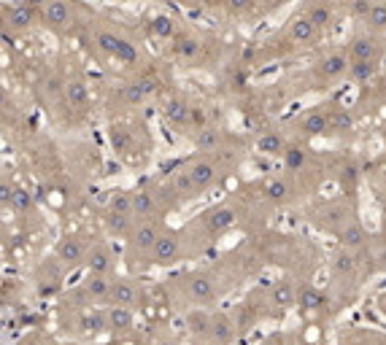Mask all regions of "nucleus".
<instances>
[{"mask_svg":"<svg viewBox=\"0 0 386 345\" xmlns=\"http://www.w3.org/2000/svg\"><path fill=\"white\" fill-rule=\"evenodd\" d=\"M149 94L143 92V86L138 81H130V84L117 86V105L125 111V108H138Z\"/></svg>","mask_w":386,"mask_h":345,"instance_id":"20","label":"nucleus"},{"mask_svg":"<svg viewBox=\"0 0 386 345\" xmlns=\"http://www.w3.org/2000/svg\"><path fill=\"white\" fill-rule=\"evenodd\" d=\"M333 270H335L338 275H354V272H357V259L351 257L348 251H338V254L333 257Z\"/></svg>","mask_w":386,"mask_h":345,"instance_id":"33","label":"nucleus"},{"mask_svg":"<svg viewBox=\"0 0 386 345\" xmlns=\"http://www.w3.org/2000/svg\"><path fill=\"white\" fill-rule=\"evenodd\" d=\"M316 73L322 81H335L348 73V57L343 51H330L316 62Z\"/></svg>","mask_w":386,"mask_h":345,"instance_id":"13","label":"nucleus"},{"mask_svg":"<svg viewBox=\"0 0 386 345\" xmlns=\"http://www.w3.org/2000/svg\"><path fill=\"white\" fill-rule=\"evenodd\" d=\"M203 345H216V343H211V340H208V343H203Z\"/></svg>","mask_w":386,"mask_h":345,"instance_id":"46","label":"nucleus"},{"mask_svg":"<svg viewBox=\"0 0 386 345\" xmlns=\"http://www.w3.org/2000/svg\"><path fill=\"white\" fill-rule=\"evenodd\" d=\"M33 19H36V11L30 8V5H14V8H8L5 14H3V22L8 25V27H16V30H27L30 25H33Z\"/></svg>","mask_w":386,"mask_h":345,"instance_id":"22","label":"nucleus"},{"mask_svg":"<svg viewBox=\"0 0 386 345\" xmlns=\"http://www.w3.org/2000/svg\"><path fill=\"white\" fill-rule=\"evenodd\" d=\"M178 5H197V3H203V0H176Z\"/></svg>","mask_w":386,"mask_h":345,"instance_id":"45","label":"nucleus"},{"mask_svg":"<svg viewBox=\"0 0 386 345\" xmlns=\"http://www.w3.org/2000/svg\"><path fill=\"white\" fill-rule=\"evenodd\" d=\"M103 221H106V229H108L111 235H122V238H128V232L132 229V224H135L132 216L114 214V211H106Z\"/></svg>","mask_w":386,"mask_h":345,"instance_id":"28","label":"nucleus"},{"mask_svg":"<svg viewBox=\"0 0 386 345\" xmlns=\"http://www.w3.org/2000/svg\"><path fill=\"white\" fill-rule=\"evenodd\" d=\"M203 224L211 235H224L227 229H232L238 224V211L232 205H216L203 216Z\"/></svg>","mask_w":386,"mask_h":345,"instance_id":"11","label":"nucleus"},{"mask_svg":"<svg viewBox=\"0 0 386 345\" xmlns=\"http://www.w3.org/2000/svg\"><path fill=\"white\" fill-rule=\"evenodd\" d=\"M11 108H14V105H11V97H8V92L0 84V111H11Z\"/></svg>","mask_w":386,"mask_h":345,"instance_id":"42","label":"nucleus"},{"mask_svg":"<svg viewBox=\"0 0 386 345\" xmlns=\"http://www.w3.org/2000/svg\"><path fill=\"white\" fill-rule=\"evenodd\" d=\"M171 192L176 197H184V200H192V197H200L197 194V189H195V183H192V178H189V172L186 170H176L171 175Z\"/></svg>","mask_w":386,"mask_h":345,"instance_id":"26","label":"nucleus"},{"mask_svg":"<svg viewBox=\"0 0 386 345\" xmlns=\"http://www.w3.org/2000/svg\"><path fill=\"white\" fill-rule=\"evenodd\" d=\"M149 30H152L157 38H173V36H176V22L168 19V16H157V19H152Z\"/></svg>","mask_w":386,"mask_h":345,"instance_id":"36","label":"nucleus"},{"mask_svg":"<svg viewBox=\"0 0 386 345\" xmlns=\"http://www.w3.org/2000/svg\"><path fill=\"white\" fill-rule=\"evenodd\" d=\"M319 38V30L311 25L308 16H298L292 25H289V41L295 46H313Z\"/></svg>","mask_w":386,"mask_h":345,"instance_id":"17","label":"nucleus"},{"mask_svg":"<svg viewBox=\"0 0 386 345\" xmlns=\"http://www.w3.org/2000/svg\"><path fill=\"white\" fill-rule=\"evenodd\" d=\"M224 5L230 8V14H246L252 5H254V0H224Z\"/></svg>","mask_w":386,"mask_h":345,"instance_id":"41","label":"nucleus"},{"mask_svg":"<svg viewBox=\"0 0 386 345\" xmlns=\"http://www.w3.org/2000/svg\"><path fill=\"white\" fill-rule=\"evenodd\" d=\"M46 3H49V0H22V5H30V8H33V5H46Z\"/></svg>","mask_w":386,"mask_h":345,"instance_id":"43","label":"nucleus"},{"mask_svg":"<svg viewBox=\"0 0 386 345\" xmlns=\"http://www.w3.org/2000/svg\"><path fill=\"white\" fill-rule=\"evenodd\" d=\"M376 305H378V310H381V313L386 316V292L381 294V297H378V302H376Z\"/></svg>","mask_w":386,"mask_h":345,"instance_id":"44","label":"nucleus"},{"mask_svg":"<svg viewBox=\"0 0 386 345\" xmlns=\"http://www.w3.org/2000/svg\"><path fill=\"white\" fill-rule=\"evenodd\" d=\"M11 203H14L19 211H27V208L33 205V197H30L25 189H14V197H11Z\"/></svg>","mask_w":386,"mask_h":345,"instance_id":"40","label":"nucleus"},{"mask_svg":"<svg viewBox=\"0 0 386 345\" xmlns=\"http://www.w3.org/2000/svg\"><path fill=\"white\" fill-rule=\"evenodd\" d=\"M62 103L71 108V111H86L89 108V86L84 79H68L62 81Z\"/></svg>","mask_w":386,"mask_h":345,"instance_id":"12","label":"nucleus"},{"mask_svg":"<svg viewBox=\"0 0 386 345\" xmlns=\"http://www.w3.org/2000/svg\"><path fill=\"white\" fill-rule=\"evenodd\" d=\"M162 232V224L157 218H143V221H135L132 229L128 232V264H138V259H146V254L152 251L154 240L160 238Z\"/></svg>","mask_w":386,"mask_h":345,"instance_id":"1","label":"nucleus"},{"mask_svg":"<svg viewBox=\"0 0 386 345\" xmlns=\"http://www.w3.org/2000/svg\"><path fill=\"white\" fill-rule=\"evenodd\" d=\"M308 19H311V25L322 33L324 27H330V22H333V8L327 5V3H313L311 8H308V14H305Z\"/></svg>","mask_w":386,"mask_h":345,"instance_id":"29","label":"nucleus"},{"mask_svg":"<svg viewBox=\"0 0 386 345\" xmlns=\"http://www.w3.org/2000/svg\"><path fill=\"white\" fill-rule=\"evenodd\" d=\"M289 194H292V183H289V178H284V175L270 178V181L265 183V197H267L270 203H287Z\"/></svg>","mask_w":386,"mask_h":345,"instance_id":"25","label":"nucleus"},{"mask_svg":"<svg viewBox=\"0 0 386 345\" xmlns=\"http://www.w3.org/2000/svg\"><path fill=\"white\" fill-rule=\"evenodd\" d=\"M189 111H192V105H189L184 97H171V100L162 103L165 119H168L171 125H176V127H186V125H189Z\"/></svg>","mask_w":386,"mask_h":345,"instance_id":"18","label":"nucleus"},{"mask_svg":"<svg viewBox=\"0 0 386 345\" xmlns=\"http://www.w3.org/2000/svg\"><path fill=\"white\" fill-rule=\"evenodd\" d=\"M157 214V197L146 189L130 192V216L132 221H143V218H154Z\"/></svg>","mask_w":386,"mask_h":345,"instance_id":"16","label":"nucleus"},{"mask_svg":"<svg viewBox=\"0 0 386 345\" xmlns=\"http://www.w3.org/2000/svg\"><path fill=\"white\" fill-rule=\"evenodd\" d=\"M103 324L108 335H130L135 329V307L103 305Z\"/></svg>","mask_w":386,"mask_h":345,"instance_id":"8","label":"nucleus"},{"mask_svg":"<svg viewBox=\"0 0 386 345\" xmlns=\"http://www.w3.org/2000/svg\"><path fill=\"white\" fill-rule=\"evenodd\" d=\"M327 302V297L319 292V289H313V286H302L298 289V302L295 305H300L305 310H313V307H322Z\"/></svg>","mask_w":386,"mask_h":345,"instance_id":"31","label":"nucleus"},{"mask_svg":"<svg viewBox=\"0 0 386 345\" xmlns=\"http://www.w3.org/2000/svg\"><path fill=\"white\" fill-rule=\"evenodd\" d=\"M365 19L373 30H386V3H373L370 11L365 14Z\"/></svg>","mask_w":386,"mask_h":345,"instance_id":"35","label":"nucleus"},{"mask_svg":"<svg viewBox=\"0 0 386 345\" xmlns=\"http://www.w3.org/2000/svg\"><path fill=\"white\" fill-rule=\"evenodd\" d=\"M284 159H287V168L292 172L300 170L302 165H305V151L298 149V146H287V149H284Z\"/></svg>","mask_w":386,"mask_h":345,"instance_id":"39","label":"nucleus"},{"mask_svg":"<svg viewBox=\"0 0 386 345\" xmlns=\"http://www.w3.org/2000/svg\"><path fill=\"white\" fill-rule=\"evenodd\" d=\"M348 54H351L354 62H376L378 60V43L367 36H357L348 46Z\"/></svg>","mask_w":386,"mask_h":345,"instance_id":"19","label":"nucleus"},{"mask_svg":"<svg viewBox=\"0 0 386 345\" xmlns=\"http://www.w3.org/2000/svg\"><path fill=\"white\" fill-rule=\"evenodd\" d=\"M327 122H330L333 132H348V129L354 127V116L346 108H335L333 114H327Z\"/></svg>","mask_w":386,"mask_h":345,"instance_id":"32","label":"nucleus"},{"mask_svg":"<svg viewBox=\"0 0 386 345\" xmlns=\"http://www.w3.org/2000/svg\"><path fill=\"white\" fill-rule=\"evenodd\" d=\"M38 16H41V22L49 30L62 33L76 22V3L73 0H49L46 5H41Z\"/></svg>","mask_w":386,"mask_h":345,"instance_id":"3","label":"nucleus"},{"mask_svg":"<svg viewBox=\"0 0 386 345\" xmlns=\"http://www.w3.org/2000/svg\"><path fill=\"white\" fill-rule=\"evenodd\" d=\"M184 324H186V332L197 340V343H208V329H211V313L206 310V307H192L189 313H186V318H184Z\"/></svg>","mask_w":386,"mask_h":345,"instance_id":"15","label":"nucleus"},{"mask_svg":"<svg viewBox=\"0 0 386 345\" xmlns=\"http://www.w3.org/2000/svg\"><path fill=\"white\" fill-rule=\"evenodd\" d=\"M106 211L130 216V192H114L111 200H108V208H106Z\"/></svg>","mask_w":386,"mask_h":345,"instance_id":"38","label":"nucleus"},{"mask_svg":"<svg viewBox=\"0 0 386 345\" xmlns=\"http://www.w3.org/2000/svg\"><path fill=\"white\" fill-rule=\"evenodd\" d=\"M270 302L276 305V307H292L295 302H298V286L292 283V281H278L273 289H270Z\"/></svg>","mask_w":386,"mask_h":345,"instance_id":"23","label":"nucleus"},{"mask_svg":"<svg viewBox=\"0 0 386 345\" xmlns=\"http://www.w3.org/2000/svg\"><path fill=\"white\" fill-rule=\"evenodd\" d=\"M108 286H111V278L108 275H92V272H86V278L79 283V289H76V297L82 300V305H103Z\"/></svg>","mask_w":386,"mask_h":345,"instance_id":"10","label":"nucleus"},{"mask_svg":"<svg viewBox=\"0 0 386 345\" xmlns=\"http://www.w3.org/2000/svg\"><path fill=\"white\" fill-rule=\"evenodd\" d=\"M143 300V289L135 278H114L103 305H119V307H138V302Z\"/></svg>","mask_w":386,"mask_h":345,"instance_id":"5","label":"nucleus"},{"mask_svg":"<svg viewBox=\"0 0 386 345\" xmlns=\"http://www.w3.org/2000/svg\"><path fill=\"white\" fill-rule=\"evenodd\" d=\"M338 238H341V246H343L346 251H351V248H359V246H365V227L359 224V221H343V227L338 229Z\"/></svg>","mask_w":386,"mask_h":345,"instance_id":"21","label":"nucleus"},{"mask_svg":"<svg viewBox=\"0 0 386 345\" xmlns=\"http://www.w3.org/2000/svg\"><path fill=\"white\" fill-rule=\"evenodd\" d=\"M348 73H351L357 81H370L373 73H376V62H351V65H348Z\"/></svg>","mask_w":386,"mask_h":345,"instance_id":"37","label":"nucleus"},{"mask_svg":"<svg viewBox=\"0 0 386 345\" xmlns=\"http://www.w3.org/2000/svg\"><path fill=\"white\" fill-rule=\"evenodd\" d=\"M184 170L189 172V178H192V183H195L197 194H203L206 189H211V186L216 183V178H219V168H216L214 159H208V157L192 159Z\"/></svg>","mask_w":386,"mask_h":345,"instance_id":"9","label":"nucleus"},{"mask_svg":"<svg viewBox=\"0 0 386 345\" xmlns=\"http://www.w3.org/2000/svg\"><path fill=\"white\" fill-rule=\"evenodd\" d=\"M86 272L92 275H114L117 272V254L108 243H95L86 248V259H84Z\"/></svg>","mask_w":386,"mask_h":345,"instance_id":"7","label":"nucleus"},{"mask_svg":"<svg viewBox=\"0 0 386 345\" xmlns=\"http://www.w3.org/2000/svg\"><path fill=\"white\" fill-rule=\"evenodd\" d=\"M173 51H176L178 57H184V60H192V57H197V51H200V43L195 41V38H186V36H181V38H176V43H173Z\"/></svg>","mask_w":386,"mask_h":345,"instance_id":"34","label":"nucleus"},{"mask_svg":"<svg viewBox=\"0 0 386 345\" xmlns=\"http://www.w3.org/2000/svg\"><path fill=\"white\" fill-rule=\"evenodd\" d=\"M300 129L311 138H319L330 129V122H327V114L324 111H311L300 119Z\"/></svg>","mask_w":386,"mask_h":345,"instance_id":"24","label":"nucleus"},{"mask_svg":"<svg viewBox=\"0 0 386 345\" xmlns=\"http://www.w3.org/2000/svg\"><path fill=\"white\" fill-rule=\"evenodd\" d=\"M195 146H197V151H203V154L216 151V149H219V129L200 127L197 135H195Z\"/></svg>","mask_w":386,"mask_h":345,"instance_id":"30","label":"nucleus"},{"mask_svg":"<svg viewBox=\"0 0 386 345\" xmlns=\"http://www.w3.org/2000/svg\"><path fill=\"white\" fill-rule=\"evenodd\" d=\"M238 335V324L227 316V313H211V329H208V340L216 345H230Z\"/></svg>","mask_w":386,"mask_h":345,"instance_id":"14","label":"nucleus"},{"mask_svg":"<svg viewBox=\"0 0 386 345\" xmlns=\"http://www.w3.org/2000/svg\"><path fill=\"white\" fill-rule=\"evenodd\" d=\"M184 297L195 305H211L216 300V283L208 272H192L184 278Z\"/></svg>","mask_w":386,"mask_h":345,"instance_id":"6","label":"nucleus"},{"mask_svg":"<svg viewBox=\"0 0 386 345\" xmlns=\"http://www.w3.org/2000/svg\"><path fill=\"white\" fill-rule=\"evenodd\" d=\"M181 235L173 232V229H162L160 238L154 240L152 251L146 254V264L152 267H168V264H176L181 259Z\"/></svg>","mask_w":386,"mask_h":345,"instance_id":"2","label":"nucleus"},{"mask_svg":"<svg viewBox=\"0 0 386 345\" xmlns=\"http://www.w3.org/2000/svg\"><path fill=\"white\" fill-rule=\"evenodd\" d=\"M287 149V140L278 135V132H265L259 135L257 140V151L259 154H267V157H281Z\"/></svg>","mask_w":386,"mask_h":345,"instance_id":"27","label":"nucleus"},{"mask_svg":"<svg viewBox=\"0 0 386 345\" xmlns=\"http://www.w3.org/2000/svg\"><path fill=\"white\" fill-rule=\"evenodd\" d=\"M84 259H86V243L79 235H62L54 243V261L62 270H76V267L84 264Z\"/></svg>","mask_w":386,"mask_h":345,"instance_id":"4","label":"nucleus"}]
</instances>
